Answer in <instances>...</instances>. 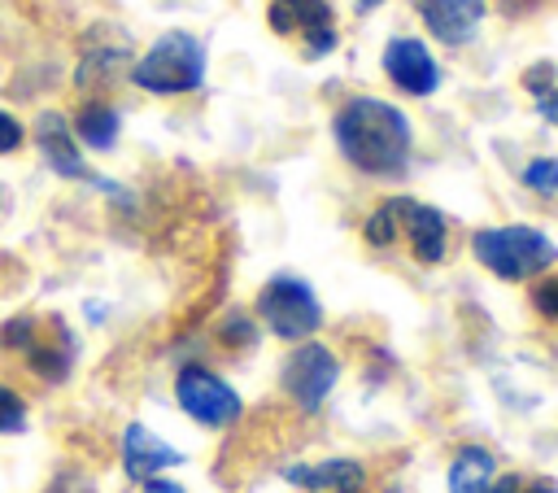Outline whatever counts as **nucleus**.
Segmentation results:
<instances>
[{
  "mask_svg": "<svg viewBox=\"0 0 558 493\" xmlns=\"http://www.w3.org/2000/svg\"><path fill=\"white\" fill-rule=\"evenodd\" d=\"M331 135H336L340 157L357 166L362 175L397 179L410 166V144H414L410 118L388 100H375V96L344 100L331 118Z\"/></svg>",
  "mask_w": 558,
  "mask_h": 493,
  "instance_id": "f257e3e1",
  "label": "nucleus"
},
{
  "mask_svg": "<svg viewBox=\"0 0 558 493\" xmlns=\"http://www.w3.org/2000/svg\"><path fill=\"white\" fill-rule=\"evenodd\" d=\"M131 83L153 96H183L205 83V44L192 31H166L135 65Z\"/></svg>",
  "mask_w": 558,
  "mask_h": 493,
  "instance_id": "f03ea898",
  "label": "nucleus"
},
{
  "mask_svg": "<svg viewBox=\"0 0 558 493\" xmlns=\"http://www.w3.org/2000/svg\"><path fill=\"white\" fill-rule=\"evenodd\" d=\"M471 253L497 279H532L558 262V249L536 227H484L471 236Z\"/></svg>",
  "mask_w": 558,
  "mask_h": 493,
  "instance_id": "7ed1b4c3",
  "label": "nucleus"
},
{
  "mask_svg": "<svg viewBox=\"0 0 558 493\" xmlns=\"http://www.w3.org/2000/svg\"><path fill=\"white\" fill-rule=\"evenodd\" d=\"M0 349H13L39 380H65L74 366V336L61 318L13 314L0 327Z\"/></svg>",
  "mask_w": 558,
  "mask_h": 493,
  "instance_id": "20e7f679",
  "label": "nucleus"
},
{
  "mask_svg": "<svg viewBox=\"0 0 558 493\" xmlns=\"http://www.w3.org/2000/svg\"><path fill=\"white\" fill-rule=\"evenodd\" d=\"M257 314H262V323H266L275 336H283V340H305V336H314L318 323H323V305H318L314 288H310L305 279H296V275H275V279L257 292Z\"/></svg>",
  "mask_w": 558,
  "mask_h": 493,
  "instance_id": "39448f33",
  "label": "nucleus"
},
{
  "mask_svg": "<svg viewBox=\"0 0 558 493\" xmlns=\"http://www.w3.org/2000/svg\"><path fill=\"white\" fill-rule=\"evenodd\" d=\"M266 22L275 35L296 39L301 57L318 61L336 48V13L327 0H270Z\"/></svg>",
  "mask_w": 558,
  "mask_h": 493,
  "instance_id": "423d86ee",
  "label": "nucleus"
},
{
  "mask_svg": "<svg viewBox=\"0 0 558 493\" xmlns=\"http://www.w3.org/2000/svg\"><path fill=\"white\" fill-rule=\"evenodd\" d=\"M174 397H179V406H183L196 423H205V428H227V423L240 419V397H235V388H231L227 380H218L214 371H205V366H183V371L174 375Z\"/></svg>",
  "mask_w": 558,
  "mask_h": 493,
  "instance_id": "0eeeda50",
  "label": "nucleus"
},
{
  "mask_svg": "<svg viewBox=\"0 0 558 493\" xmlns=\"http://www.w3.org/2000/svg\"><path fill=\"white\" fill-rule=\"evenodd\" d=\"M336 380H340V362H336V353H331L327 345H318V340L301 345V349L288 358V366H283V388L296 397L301 410H318L323 397L336 388Z\"/></svg>",
  "mask_w": 558,
  "mask_h": 493,
  "instance_id": "6e6552de",
  "label": "nucleus"
},
{
  "mask_svg": "<svg viewBox=\"0 0 558 493\" xmlns=\"http://www.w3.org/2000/svg\"><path fill=\"white\" fill-rule=\"evenodd\" d=\"M35 144H39V153H44V161H48V170H52V175H61V179H87V183H100V179L87 170V161H83V153H78V140H74V131H70V118H65V113L44 109V113L35 118ZM100 188H109V192H113V183H100Z\"/></svg>",
  "mask_w": 558,
  "mask_h": 493,
  "instance_id": "1a4fd4ad",
  "label": "nucleus"
},
{
  "mask_svg": "<svg viewBox=\"0 0 558 493\" xmlns=\"http://www.w3.org/2000/svg\"><path fill=\"white\" fill-rule=\"evenodd\" d=\"M384 70H388V79H392L401 92H410V96H432V92L440 87V65H436V57L427 52L423 39H410V35L388 39V48H384Z\"/></svg>",
  "mask_w": 558,
  "mask_h": 493,
  "instance_id": "9d476101",
  "label": "nucleus"
},
{
  "mask_svg": "<svg viewBox=\"0 0 558 493\" xmlns=\"http://www.w3.org/2000/svg\"><path fill=\"white\" fill-rule=\"evenodd\" d=\"M388 205H392L397 236L410 240V253H414L418 262H440V257H445V218H440V209L418 205V201H410V196H397V201H388Z\"/></svg>",
  "mask_w": 558,
  "mask_h": 493,
  "instance_id": "9b49d317",
  "label": "nucleus"
},
{
  "mask_svg": "<svg viewBox=\"0 0 558 493\" xmlns=\"http://www.w3.org/2000/svg\"><path fill=\"white\" fill-rule=\"evenodd\" d=\"M410 4L418 9V17L440 44H466L480 31L488 9V0H410Z\"/></svg>",
  "mask_w": 558,
  "mask_h": 493,
  "instance_id": "f8f14e48",
  "label": "nucleus"
},
{
  "mask_svg": "<svg viewBox=\"0 0 558 493\" xmlns=\"http://www.w3.org/2000/svg\"><path fill=\"white\" fill-rule=\"evenodd\" d=\"M179 462H183V454L170 449L161 436H153L144 423H131L122 432V467H126L131 480H148L161 467H179Z\"/></svg>",
  "mask_w": 558,
  "mask_h": 493,
  "instance_id": "ddd939ff",
  "label": "nucleus"
},
{
  "mask_svg": "<svg viewBox=\"0 0 558 493\" xmlns=\"http://www.w3.org/2000/svg\"><path fill=\"white\" fill-rule=\"evenodd\" d=\"M288 484L314 489V493H362L366 471H362V462H353V458H327V462L288 467Z\"/></svg>",
  "mask_w": 558,
  "mask_h": 493,
  "instance_id": "4468645a",
  "label": "nucleus"
},
{
  "mask_svg": "<svg viewBox=\"0 0 558 493\" xmlns=\"http://www.w3.org/2000/svg\"><path fill=\"white\" fill-rule=\"evenodd\" d=\"M70 131H74V140H78V144H87V148H96V153H109V148L118 144V131H122V113H118L109 100L92 96V100H83V105L74 109V122H70Z\"/></svg>",
  "mask_w": 558,
  "mask_h": 493,
  "instance_id": "2eb2a0df",
  "label": "nucleus"
},
{
  "mask_svg": "<svg viewBox=\"0 0 558 493\" xmlns=\"http://www.w3.org/2000/svg\"><path fill=\"white\" fill-rule=\"evenodd\" d=\"M493 480H497V462L488 449H480V445L458 449V458L449 467V493H488Z\"/></svg>",
  "mask_w": 558,
  "mask_h": 493,
  "instance_id": "dca6fc26",
  "label": "nucleus"
},
{
  "mask_svg": "<svg viewBox=\"0 0 558 493\" xmlns=\"http://www.w3.org/2000/svg\"><path fill=\"white\" fill-rule=\"evenodd\" d=\"M126 61V48H92V52H83V61H78V74H74V83L78 87H100V83H109L113 79V70Z\"/></svg>",
  "mask_w": 558,
  "mask_h": 493,
  "instance_id": "f3484780",
  "label": "nucleus"
},
{
  "mask_svg": "<svg viewBox=\"0 0 558 493\" xmlns=\"http://www.w3.org/2000/svg\"><path fill=\"white\" fill-rule=\"evenodd\" d=\"M527 92H532V100H536V109H541V118L545 122H558V87H554V65H532L527 70Z\"/></svg>",
  "mask_w": 558,
  "mask_h": 493,
  "instance_id": "a211bd4d",
  "label": "nucleus"
},
{
  "mask_svg": "<svg viewBox=\"0 0 558 493\" xmlns=\"http://www.w3.org/2000/svg\"><path fill=\"white\" fill-rule=\"evenodd\" d=\"M523 183H527L536 196L558 201V157H532V161L523 166Z\"/></svg>",
  "mask_w": 558,
  "mask_h": 493,
  "instance_id": "6ab92c4d",
  "label": "nucleus"
},
{
  "mask_svg": "<svg viewBox=\"0 0 558 493\" xmlns=\"http://www.w3.org/2000/svg\"><path fill=\"white\" fill-rule=\"evenodd\" d=\"M22 423H26V397L0 384V436L4 432H17Z\"/></svg>",
  "mask_w": 558,
  "mask_h": 493,
  "instance_id": "aec40b11",
  "label": "nucleus"
},
{
  "mask_svg": "<svg viewBox=\"0 0 558 493\" xmlns=\"http://www.w3.org/2000/svg\"><path fill=\"white\" fill-rule=\"evenodd\" d=\"M488 493H558V489L541 476H501V480H493Z\"/></svg>",
  "mask_w": 558,
  "mask_h": 493,
  "instance_id": "412c9836",
  "label": "nucleus"
},
{
  "mask_svg": "<svg viewBox=\"0 0 558 493\" xmlns=\"http://www.w3.org/2000/svg\"><path fill=\"white\" fill-rule=\"evenodd\" d=\"M26 144V127L9 113V109H0V157H9V153H17Z\"/></svg>",
  "mask_w": 558,
  "mask_h": 493,
  "instance_id": "4be33fe9",
  "label": "nucleus"
},
{
  "mask_svg": "<svg viewBox=\"0 0 558 493\" xmlns=\"http://www.w3.org/2000/svg\"><path fill=\"white\" fill-rule=\"evenodd\" d=\"M532 305H536L545 318L558 323V275H549V279H541V284L532 288Z\"/></svg>",
  "mask_w": 558,
  "mask_h": 493,
  "instance_id": "5701e85b",
  "label": "nucleus"
},
{
  "mask_svg": "<svg viewBox=\"0 0 558 493\" xmlns=\"http://www.w3.org/2000/svg\"><path fill=\"white\" fill-rule=\"evenodd\" d=\"M222 336H231V345H253V323L248 318H231L222 327Z\"/></svg>",
  "mask_w": 558,
  "mask_h": 493,
  "instance_id": "b1692460",
  "label": "nucleus"
},
{
  "mask_svg": "<svg viewBox=\"0 0 558 493\" xmlns=\"http://www.w3.org/2000/svg\"><path fill=\"white\" fill-rule=\"evenodd\" d=\"M501 4V13H510V17H519V13H532V9H541L545 0H497Z\"/></svg>",
  "mask_w": 558,
  "mask_h": 493,
  "instance_id": "393cba45",
  "label": "nucleus"
},
{
  "mask_svg": "<svg viewBox=\"0 0 558 493\" xmlns=\"http://www.w3.org/2000/svg\"><path fill=\"white\" fill-rule=\"evenodd\" d=\"M144 484V493H183L179 484H170V480H157V476H148V480H140Z\"/></svg>",
  "mask_w": 558,
  "mask_h": 493,
  "instance_id": "a878e982",
  "label": "nucleus"
},
{
  "mask_svg": "<svg viewBox=\"0 0 558 493\" xmlns=\"http://www.w3.org/2000/svg\"><path fill=\"white\" fill-rule=\"evenodd\" d=\"M357 4H362V9H375V4H384V0H357Z\"/></svg>",
  "mask_w": 558,
  "mask_h": 493,
  "instance_id": "bb28decb",
  "label": "nucleus"
},
{
  "mask_svg": "<svg viewBox=\"0 0 558 493\" xmlns=\"http://www.w3.org/2000/svg\"><path fill=\"white\" fill-rule=\"evenodd\" d=\"M0 201H4V192H0Z\"/></svg>",
  "mask_w": 558,
  "mask_h": 493,
  "instance_id": "cd10ccee",
  "label": "nucleus"
}]
</instances>
